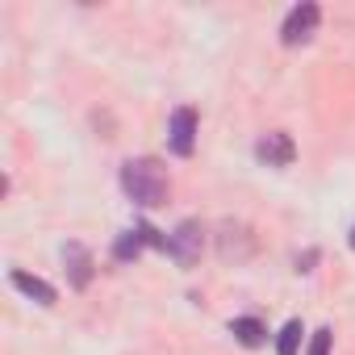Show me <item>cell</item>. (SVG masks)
Instances as JSON below:
<instances>
[{"label": "cell", "mask_w": 355, "mask_h": 355, "mask_svg": "<svg viewBox=\"0 0 355 355\" xmlns=\"http://www.w3.org/2000/svg\"><path fill=\"white\" fill-rule=\"evenodd\" d=\"M117 180H121V193H125V201H130V205H138V209H159V205L167 201V193H171L167 167H163L159 159H150V155L125 159Z\"/></svg>", "instance_id": "cell-1"}, {"label": "cell", "mask_w": 355, "mask_h": 355, "mask_svg": "<svg viewBox=\"0 0 355 355\" xmlns=\"http://www.w3.org/2000/svg\"><path fill=\"white\" fill-rule=\"evenodd\" d=\"M318 26H322V9L313 5V0H301V5H293V9L284 13V21H280V46L293 51V46L313 42Z\"/></svg>", "instance_id": "cell-2"}, {"label": "cell", "mask_w": 355, "mask_h": 355, "mask_svg": "<svg viewBox=\"0 0 355 355\" xmlns=\"http://www.w3.org/2000/svg\"><path fill=\"white\" fill-rule=\"evenodd\" d=\"M197 134H201V117H197L193 105L171 109V117H167V150H171L175 159H193Z\"/></svg>", "instance_id": "cell-3"}, {"label": "cell", "mask_w": 355, "mask_h": 355, "mask_svg": "<svg viewBox=\"0 0 355 355\" xmlns=\"http://www.w3.org/2000/svg\"><path fill=\"white\" fill-rule=\"evenodd\" d=\"M201 247H205V226H201L197 218H184L180 226L167 234L163 255H167V259H175L180 268H193V263L201 259Z\"/></svg>", "instance_id": "cell-4"}, {"label": "cell", "mask_w": 355, "mask_h": 355, "mask_svg": "<svg viewBox=\"0 0 355 355\" xmlns=\"http://www.w3.org/2000/svg\"><path fill=\"white\" fill-rule=\"evenodd\" d=\"M59 259H63V276H67V288L71 293H84L88 284H92V276H96V255L84 247V243H63L59 247Z\"/></svg>", "instance_id": "cell-5"}, {"label": "cell", "mask_w": 355, "mask_h": 355, "mask_svg": "<svg viewBox=\"0 0 355 355\" xmlns=\"http://www.w3.org/2000/svg\"><path fill=\"white\" fill-rule=\"evenodd\" d=\"M214 243H218V255L230 263H247L255 251H259V243H255V234H251V226H243V222H222L218 226V234H214Z\"/></svg>", "instance_id": "cell-6"}, {"label": "cell", "mask_w": 355, "mask_h": 355, "mask_svg": "<svg viewBox=\"0 0 355 355\" xmlns=\"http://www.w3.org/2000/svg\"><path fill=\"white\" fill-rule=\"evenodd\" d=\"M146 247H159V251H163L167 239H163L150 222H138V226H130L125 234H117V243H113V259H117V263H134Z\"/></svg>", "instance_id": "cell-7"}, {"label": "cell", "mask_w": 355, "mask_h": 355, "mask_svg": "<svg viewBox=\"0 0 355 355\" xmlns=\"http://www.w3.org/2000/svg\"><path fill=\"white\" fill-rule=\"evenodd\" d=\"M255 159H259L263 167H293V159H297V142H293V134H284V130L263 134V138L255 142Z\"/></svg>", "instance_id": "cell-8"}, {"label": "cell", "mask_w": 355, "mask_h": 355, "mask_svg": "<svg viewBox=\"0 0 355 355\" xmlns=\"http://www.w3.org/2000/svg\"><path fill=\"white\" fill-rule=\"evenodd\" d=\"M9 284H13L21 297H30L34 305H42V309H51V305L59 301L55 284H51V280H42V276H34V272H26V268H13V272H9Z\"/></svg>", "instance_id": "cell-9"}, {"label": "cell", "mask_w": 355, "mask_h": 355, "mask_svg": "<svg viewBox=\"0 0 355 355\" xmlns=\"http://www.w3.org/2000/svg\"><path fill=\"white\" fill-rule=\"evenodd\" d=\"M230 334H234V343H239V347H247V351H255V347H263V343H268V326H263L259 318H251V313L230 318Z\"/></svg>", "instance_id": "cell-10"}, {"label": "cell", "mask_w": 355, "mask_h": 355, "mask_svg": "<svg viewBox=\"0 0 355 355\" xmlns=\"http://www.w3.org/2000/svg\"><path fill=\"white\" fill-rule=\"evenodd\" d=\"M301 338H305V326L301 318H288L276 334V355H301Z\"/></svg>", "instance_id": "cell-11"}, {"label": "cell", "mask_w": 355, "mask_h": 355, "mask_svg": "<svg viewBox=\"0 0 355 355\" xmlns=\"http://www.w3.org/2000/svg\"><path fill=\"white\" fill-rule=\"evenodd\" d=\"M330 347H334V330H330V326H318V330L309 334L305 355H330Z\"/></svg>", "instance_id": "cell-12"}, {"label": "cell", "mask_w": 355, "mask_h": 355, "mask_svg": "<svg viewBox=\"0 0 355 355\" xmlns=\"http://www.w3.org/2000/svg\"><path fill=\"white\" fill-rule=\"evenodd\" d=\"M313 263H318V247H309L305 255H297V276H305V272H313Z\"/></svg>", "instance_id": "cell-13"}, {"label": "cell", "mask_w": 355, "mask_h": 355, "mask_svg": "<svg viewBox=\"0 0 355 355\" xmlns=\"http://www.w3.org/2000/svg\"><path fill=\"white\" fill-rule=\"evenodd\" d=\"M347 243H351V251H355V226H351V230H347Z\"/></svg>", "instance_id": "cell-14"}]
</instances>
